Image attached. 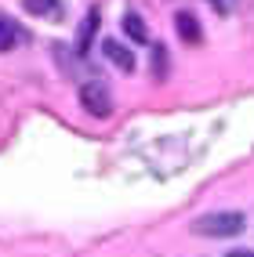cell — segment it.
<instances>
[{
    "instance_id": "cell-10",
    "label": "cell",
    "mask_w": 254,
    "mask_h": 257,
    "mask_svg": "<svg viewBox=\"0 0 254 257\" xmlns=\"http://www.w3.org/2000/svg\"><path fill=\"white\" fill-rule=\"evenodd\" d=\"M225 257H254V250H232V253H225Z\"/></svg>"
},
{
    "instance_id": "cell-1",
    "label": "cell",
    "mask_w": 254,
    "mask_h": 257,
    "mask_svg": "<svg viewBox=\"0 0 254 257\" xmlns=\"http://www.w3.org/2000/svg\"><path fill=\"white\" fill-rule=\"evenodd\" d=\"M247 225L243 214L236 210H214V214H203L193 221V232L203 235V239H229V235H240Z\"/></svg>"
},
{
    "instance_id": "cell-8",
    "label": "cell",
    "mask_w": 254,
    "mask_h": 257,
    "mask_svg": "<svg viewBox=\"0 0 254 257\" xmlns=\"http://www.w3.org/2000/svg\"><path fill=\"white\" fill-rule=\"evenodd\" d=\"M171 65H167V47H152V76L156 80H167Z\"/></svg>"
},
{
    "instance_id": "cell-9",
    "label": "cell",
    "mask_w": 254,
    "mask_h": 257,
    "mask_svg": "<svg viewBox=\"0 0 254 257\" xmlns=\"http://www.w3.org/2000/svg\"><path fill=\"white\" fill-rule=\"evenodd\" d=\"M15 40H19V33H15V26L8 19H0V51H11Z\"/></svg>"
},
{
    "instance_id": "cell-4",
    "label": "cell",
    "mask_w": 254,
    "mask_h": 257,
    "mask_svg": "<svg viewBox=\"0 0 254 257\" xmlns=\"http://www.w3.org/2000/svg\"><path fill=\"white\" fill-rule=\"evenodd\" d=\"M102 55H106L116 69H124V73H131L134 69V55L120 44V40H102Z\"/></svg>"
},
{
    "instance_id": "cell-3",
    "label": "cell",
    "mask_w": 254,
    "mask_h": 257,
    "mask_svg": "<svg viewBox=\"0 0 254 257\" xmlns=\"http://www.w3.org/2000/svg\"><path fill=\"white\" fill-rule=\"evenodd\" d=\"M175 29H178V37H182L185 44H193V47L203 44V29H200V22H196V15L178 11V15H175Z\"/></svg>"
},
{
    "instance_id": "cell-2",
    "label": "cell",
    "mask_w": 254,
    "mask_h": 257,
    "mask_svg": "<svg viewBox=\"0 0 254 257\" xmlns=\"http://www.w3.org/2000/svg\"><path fill=\"white\" fill-rule=\"evenodd\" d=\"M80 105L88 116L95 119H109L113 116V91H109V83L106 80H83L80 83Z\"/></svg>"
},
{
    "instance_id": "cell-6",
    "label": "cell",
    "mask_w": 254,
    "mask_h": 257,
    "mask_svg": "<svg viewBox=\"0 0 254 257\" xmlns=\"http://www.w3.org/2000/svg\"><path fill=\"white\" fill-rule=\"evenodd\" d=\"M124 33L134 44H149V29H145V22L138 19V15H124Z\"/></svg>"
},
{
    "instance_id": "cell-5",
    "label": "cell",
    "mask_w": 254,
    "mask_h": 257,
    "mask_svg": "<svg viewBox=\"0 0 254 257\" xmlns=\"http://www.w3.org/2000/svg\"><path fill=\"white\" fill-rule=\"evenodd\" d=\"M95 33H98V8H91L88 15H83V22H80V33H76V55H88V51H91Z\"/></svg>"
},
{
    "instance_id": "cell-11",
    "label": "cell",
    "mask_w": 254,
    "mask_h": 257,
    "mask_svg": "<svg viewBox=\"0 0 254 257\" xmlns=\"http://www.w3.org/2000/svg\"><path fill=\"white\" fill-rule=\"evenodd\" d=\"M211 4H214L218 11H225V0H211Z\"/></svg>"
},
{
    "instance_id": "cell-7",
    "label": "cell",
    "mask_w": 254,
    "mask_h": 257,
    "mask_svg": "<svg viewBox=\"0 0 254 257\" xmlns=\"http://www.w3.org/2000/svg\"><path fill=\"white\" fill-rule=\"evenodd\" d=\"M22 8H26L29 15H58V11H62L58 0H22Z\"/></svg>"
}]
</instances>
